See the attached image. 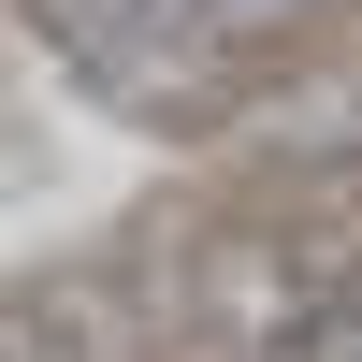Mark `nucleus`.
Segmentation results:
<instances>
[{
	"instance_id": "nucleus-1",
	"label": "nucleus",
	"mask_w": 362,
	"mask_h": 362,
	"mask_svg": "<svg viewBox=\"0 0 362 362\" xmlns=\"http://www.w3.org/2000/svg\"><path fill=\"white\" fill-rule=\"evenodd\" d=\"M247 160L261 174H362V44H319L305 73H276L247 102Z\"/></svg>"
}]
</instances>
